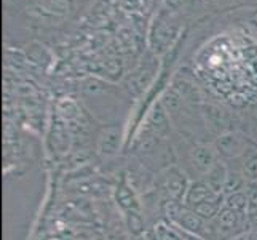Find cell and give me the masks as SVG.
Segmentation results:
<instances>
[{"mask_svg": "<svg viewBox=\"0 0 257 240\" xmlns=\"http://www.w3.org/2000/svg\"><path fill=\"white\" fill-rule=\"evenodd\" d=\"M189 162L195 173L206 176V173L217 162V150H212L209 146H197L189 152Z\"/></svg>", "mask_w": 257, "mask_h": 240, "instance_id": "cell-2", "label": "cell"}, {"mask_svg": "<svg viewBox=\"0 0 257 240\" xmlns=\"http://www.w3.org/2000/svg\"><path fill=\"white\" fill-rule=\"evenodd\" d=\"M190 183L185 178V173L177 167L166 168L160 176V191L166 195L168 202H184Z\"/></svg>", "mask_w": 257, "mask_h": 240, "instance_id": "cell-1", "label": "cell"}, {"mask_svg": "<svg viewBox=\"0 0 257 240\" xmlns=\"http://www.w3.org/2000/svg\"><path fill=\"white\" fill-rule=\"evenodd\" d=\"M251 240H257V230L251 234Z\"/></svg>", "mask_w": 257, "mask_h": 240, "instance_id": "cell-9", "label": "cell"}, {"mask_svg": "<svg viewBox=\"0 0 257 240\" xmlns=\"http://www.w3.org/2000/svg\"><path fill=\"white\" fill-rule=\"evenodd\" d=\"M227 180H228L227 167H225L224 162H220V160H217V162L214 164V167H212L205 176V181L209 184V188L219 195L225 191Z\"/></svg>", "mask_w": 257, "mask_h": 240, "instance_id": "cell-4", "label": "cell"}, {"mask_svg": "<svg viewBox=\"0 0 257 240\" xmlns=\"http://www.w3.org/2000/svg\"><path fill=\"white\" fill-rule=\"evenodd\" d=\"M228 240H251V234H238Z\"/></svg>", "mask_w": 257, "mask_h": 240, "instance_id": "cell-8", "label": "cell"}, {"mask_svg": "<svg viewBox=\"0 0 257 240\" xmlns=\"http://www.w3.org/2000/svg\"><path fill=\"white\" fill-rule=\"evenodd\" d=\"M157 240H184V234H181L176 227H168L160 224L155 227Z\"/></svg>", "mask_w": 257, "mask_h": 240, "instance_id": "cell-7", "label": "cell"}, {"mask_svg": "<svg viewBox=\"0 0 257 240\" xmlns=\"http://www.w3.org/2000/svg\"><path fill=\"white\" fill-rule=\"evenodd\" d=\"M217 195L219 194H216L214 191H212L205 180H198L195 183H190L187 194H185V197H184V205L193 208V207L200 205V203H203V202L217 197Z\"/></svg>", "mask_w": 257, "mask_h": 240, "instance_id": "cell-3", "label": "cell"}, {"mask_svg": "<svg viewBox=\"0 0 257 240\" xmlns=\"http://www.w3.org/2000/svg\"><path fill=\"white\" fill-rule=\"evenodd\" d=\"M241 158V175L249 183L257 181V150L244 149Z\"/></svg>", "mask_w": 257, "mask_h": 240, "instance_id": "cell-6", "label": "cell"}, {"mask_svg": "<svg viewBox=\"0 0 257 240\" xmlns=\"http://www.w3.org/2000/svg\"><path fill=\"white\" fill-rule=\"evenodd\" d=\"M117 203L128 215L139 213V203L136 199V194L133 191L131 184H128L126 181H121V184L117 188Z\"/></svg>", "mask_w": 257, "mask_h": 240, "instance_id": "cell-5", "label": "cell"}]
</instances>
